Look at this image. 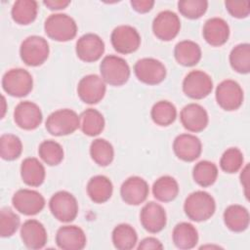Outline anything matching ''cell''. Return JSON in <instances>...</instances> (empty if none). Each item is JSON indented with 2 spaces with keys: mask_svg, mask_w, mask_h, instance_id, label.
Wrapping results in <instances>:
<instances>
[{
  "mask_svg": "<svg viewBox=\"0 0 250 250\" xmlns=\"http://www.w3.org/2000/svg\"><path fill=\"white\" fill-rule=\"evenodd\" d=\"M184 211L194 222L209 220L216 211L214 197L204 190H196L188 195L184 202Z\"/></svg>",
  "mask_w": 250,
  "mask_h": 250,
  "instance_id": "1",
  "label": "cell"
},
{
  "mask_svg": "<svg viewBox=\"0 0 250 250\" xmlns=\"http://www.w3.org/2000/svg\"><path fill=\"white\" fill-rule=\"evenodd\" d=\"M44 30L49 38L59 42H66L76 36L77 24L73 18L67 14L56 13L45 20Z\"/></svg>",
  "mask_w": 250,
  "mask_h": 250,
  "instance_id": "2",
  "label": "cell"
},
{
  "mask_svg": "<svg viewBox=\"0 0 250 250\" xmlns=\"http://www.w3.org/2000/svg\"><path fill=\"white\" fill-rule=\"evenodd\" d=\"M101 77L111 86H122L130 78L131 70L128 62L115 55L105 56L100 63Z\"/></svg>",
  "mask_w": 250,
  "mask_h": 250,
  "instance_id": "3",
  "label": "cell"
},
{
  "mask_svg": "<svg viewBox=\"0 0 250 250\" xmlns=\"http://www.w3.org/2000/svg\"><path fill=\"white\" fill-rule=\"evenodd\" d=\"M80 126L79 115L70 108H61L53 111L46 119L47 131L57 137L66 136L75 132Z\"/></svg>",
  "mask_w": 250,
  "mask_h": 250,
  "instance_id": "4",
  "label": "cell"
},
{
  "mask_svg": "<svg viewBox=\"0 0 250 250\" xmlns=\"http://www.w3.org/2000/svg\"><path fill=\"white\" fill-rule=\"evenodd\" d=\"M50 54V48L47 40L38 35H30L23 39L20 47V56L21 61L29 66H38L43 64Z\"/></svg>",
  "mask_w": 250,
  "mask_h": 250,
  "instance_id": "5",
  "label": "cell"
},
{
  "mask_svg": "<svg viewBox=\"0 0 250 250\" xmlns=\"http://www.w3.org/2000/svg\"><path fill=\"white\" fill-rule=\"evenodd\" d=\"M2 88L12 97H25L33 88L32 75L23 68H11L2 77Z\"/></svg>",
  "mask_w": 250,
  "mask_h": 250,
  "instance_id": "6",
  "label": "cell"
},
{
  "mask_svg": "<svg viewBox=\"0 0 250 250\" xmlns=\"http://www.w3.org/2000/svg\"><path fill=\"white\" fill-rule=\"evenodd\" d=\"M49 209L58 221L69 223L77 217L78 202L72 193L66 190H60L51 196Z\"/></svg>",
  "mask_w": 250,
  "mask_h": 250,
  "instance_id": "7",
  "label": "cell"
},
{
  "mask_svg": "<svg viewBox=\"0 0 250 250\" xmlns=\"http://www.w3.org/2000/svg\"><path fill=\"white\" fill-rule=\"evenodd\" d=\"M215 98L217 104L227 111L238 109L243 103V90L234 80L226 79L216 87Z\"/></svg>",
  "mask_w": 250,
  "mask_h": 250,
  "instance_id": "8",
  "label": "cell"
},
{
  "mask_svg": "<svg viewBox=\"0 0 250 250\" xmlns=\"http://www.w3.org/2000/svg\"><path fill=\"white\" fill-rule=\"evenodd\" d=\"M213 90L211 76L203 70H191L183 80V91L190 99L201 100L206 98Z\"/></svg>",
  "mask_w": 250,
  "mask_h": 250,
  "instance_id": "9",
  "label": "cell"
},
{
  "mask_svg": "<svg viewBox=\"0 0 250 250\" xmlns=\"http://www.w3.org/2000/svg\"><path fill=\"white\" fill-rule=\"evenodd\" d=\"M110 42L117 53L127 55L139 49L141 45V35L134 26L122 24L112 30Z\"/></svg>",
  "mask_w": 250,
  "mask_h": 250,
  "instance_id": "10",
  "label": "cell"
},
{
  "mask_svg": "<svg viewBox=\"0 0 250 250\" xmlns=\"http://www.w3.org/2000/svg\"><path fill=\"white\" fill-rule=\"evenodd\" d=\"M134 73L141 82L156 85L165 79L167 70L160 61L153 58H143L134 64Z\"/></svg>",
  "mask_w": 250,
  "mask_h": 250,
  "instance_id": "11",
  "label": "cell"
},
{
  "mask_svg": "<svg viewBox=\"0 0 250 250\" xmlns=\"http://www.w3.org/2000/svg\"><path fill=\"white\" fill-rule=\"evenodd\" d=\"M14 208L25 216H33L40 213L45 207V198L34 189L21 188L17 190L12 197Z\"/></svg>",
  "mask_w": 250,
  "mask_h": 250,
  "instance_id": "12",
  "label": "cell"
},
{
  "mask_svg": "<svg viewBox=\"0 0 250 250\" xmlns=\"http://www.w3.org/2000/svg\"><path fill=\"white\" fill-rule=\"evenodd\" d=\"M106 92V85L97 74H88L80 79L77 85V94L80 100L88 104L101 102Z\"/></svg>",
  "mask_w": 250,
  "mask_h": 250,
  "instance_id": "13",
  "label": "cell"
},
{
  "mask_svg": "<svg viewBox=\"0 0 250 250\" xmlns=\"http://www.w3.org/2000/svg\"><path fill=\"white\" fill-rule=\"evenodd\" d=\"M180 29V18L170 10L158 13L152 21L153 34L162 41H171L178 35Z\"/></svg>",
  "mask_w": 250,
  "mask_h": 250,
  "instance_id": "14",
  "label": "cell"
},
{
  "mask_svg": "<svg viewBox=\"0 0 250 250\" xmlns=\"http://www.w3.org/2000/svg\"><path fill=\"white\" fill-rule=\"evenodd\" d=\"M77 57L85 62L99 61L104 53V42L95 33H86L78 38L75 45Z\"/></svg>",
  "mask_w": 250,
  "mask_h": 250,
  "instance_id": "15",
  "label": "cell"
},
{
  "mask_svg": "<svg viewBox=\"0 0 250 250\" xmlns=\"http://www.w3.org/2000/svg\"><path fill=\"white\" fill-rule=\"evenodd\" d=\"M14 120L23 130H34L41 124L43 114L38 104L30 101H23L16 105Z\"/></svg>",
  "mask_w": 250,
  "mask_h": 250,
  "instance_id": "16",
  "label": "cell"
},
{
  "mask_svg": "<svg viewBox=\"0 0 250 250\" xmlns=\"http://www.w3.org/2000/svg\"><path fill=\"white\" fill-rule=\"evenodd\" d=\"M140 222L146 231L157 233L166 226V211L159 203L149 201L143 206L140 212Z\"/></svg>",
  "mask_w": 250,
  "mask_h": 250,
  "instance_id": "17",
  "label": "cell"
},
{
  "mask_svg": "<svg viewBox=\"0 0 250 250\" xmlns=\"http://www.w3.org/2000/svg\"><path fill=\"white\" fill-rule=\"evenodd\" d=\"M149 192L148 184L139 176L127 178L120 187L122 200L129 205H140L145 202Z\"/></svg>",
  "mask_w": 250,
  "mask_h": 250,
  "instance_id": "18",
  "label": "cell"
},
{
  "mask_svg": "<svg viewBox=\"0 0 250 250\" xmlns=\"http://www.w3.org/2000/svg\"><path fill=\"white\" fill-rule=\"evenodd\" d=\"M180 120L185 129L192 133L203 131L209 122L206 109L195 103L185 105L180 112Z\"/></svg>",
  "mask_w": 250,
  "mask_h": 250,
  "instance_id": "19",
  "label": "cell"
},
{
  "mask_svg": "<svg viewBox=\"0 0 250 250\" xmlns=\"http://www.w3.org/2000/svg\"><path fill=\"white\" fill-rule=\"evenodd\" d=\"M173 150L176 156L186 162L197 159L202 151V144L198 137L185 133L178 135L173 142Z\"/></svg>",
  "mask_w": 250,
  "mask_h": 250,
  "instance_id": "20",
  "label": "cell"
},
{
  "mask_svg": "<svg viewBox=\"0 0 250 250\" xmlns=\"http://www.w3.org/2000/svg\"><path fill=\"white\" fill-rule=\"evenodd\" d=\"M87 237L84 230L75 225L61 227L56 233V244L62 250H81L86 246Z\"/></svg>",
  "mask_w": 250,
  "mask_h": 250,
  "instance_id": "21",
  "label": "cell"
},
{
  "mask_svg": "<svg viewBox=\"0 0 250 250\" xmlns=\"http://www.w3.org/2000/svg\"><path fill=\"white\" fill-rule=\"evenodd\" d=\"M21 238L28 249H41L48 240V234L42 223L35 219L26 220L21 227Z\"/></svg>",
  "mask_w": 250,
  "mask_h": 250,
  "instance_id": "22",
  "label": "cell"
},
{
  "mask_svg": "<svg viewBox=\"0 0 250 250\" xmlns=\"http://www.w3.org/2000/svg\"><path fill=\"white\" fill-rule=\"evenodd\" d=\"M202 35L209 45L220 47L229 40V26L224 19L214 17L205 21Z\"/></svg>",
  "mask_w": 250,
  "mask_h": 250,
  "instance_id": "23",
  "label": "cell"
},
{
  "mask_svg": "<svg viewBox=\"0 0 250 250\" xmlns=\"http://www.w3.org/2000/svg\"><path fill=\"white\" fill-rule=\"evenodd\" d=\"M223 218L226 227L231 231L242 232L249 227V212L242 205L232 204L228 206L224 211Z\"/></svg>",
  "mask_w": 250,
  "mask_h": 250,
  "instance_id": "24",
  "label": "cell"
},
{
  "mask_svg": "<svg viewBox=\"0 0 250 250\" xmlns=\"http://www.w3.org/2000/svg\"><path fill=\"white\" fill-rule=\"evenodd\" d=\"M86 190L88 196L93 202L104 203L111 197L113 186L106 176L96 175L88 181Z\"/></svg>",
  "mask_w": 250,
  "mask_h": 250,
  "instance_id": "25",
  "label": "cell"
},
{
  "mask_svg": "<svg viewBox=\"0 0 250 250\" xmlns=\"http://www.w3.org/2000/svg\"><path fill=\"white\" fill-rule=\"evenodd\" d=\"M172 239L175 246L179 249H192L198 242V231L192 224L181 222L174 227Z\"/></svg>",
  "mask_w": 250,
  "mask_h": 250,
  "instance_id": "26",
  "label": "cell"
},
{
  "mask_svg": "<svg viewBox=\"0 0 250 250\" xmlns=\"http://www.w3.org/2000/svg\"><path fill=\"white\" fill-rule=\"evenodd\" d=\"M46 176L44 165L35 157H27L21 165L22 182L29 187H39L44 183Z\"/></svg>",
  "mask_w": 250,
  "mask_h": 250,
  "instance_id": "27",
  "label": "cell"
},
{
  "mask_svg": "<svg viewBox=\"0 0 250 250\" xmlns=\"http://www.w3.org/2000/svg\"><path fill=\"white\" fill-rule=\"evenodd\" d=\"M200 46L191 40H183L176 44L174 57L177 62L184 66H193L201 60Z\"/></svg>",
  "mask_w": 250,
  "mask_h": 250,
  "instance_id": "28",
  "label": "cell"
},
{
  "mask_svg": "<svg viewBox=\"0 0 250 250\" xmlns=\"http://www.w3.org/2000/svg\"><path fill=\"white\" fill-rule=\"evenodd\" d=\"M80 129L89 136L95 137L100 135L104 129L105 121L104 115L95 108H87L80 115Z\"/></svg>",
  "mask_w": 250,
  "mask_h": 250,
  "instance_id": "29",
  "label": "cell"
},
{
  "mask_svg": "<svg viewBox=\"0 0 250 250\" xmlns=\"http://www.w3.org/2000/svg\"><path fill=\"white\" fill-rule=\"evenodd\" d=\"M179 185L171 176H161L152 185L153 196L161 202L173 201L179 194Z\"/></svg>",
  "mask_w": 250,
  "mask_h": 250,
  "instance_id": "30",
  "label": "cell"
},
{
  "mask_svg": "<svg viewBox=\"0 0 250 250\" xmlns=\"http://www.w3.org/2000/svg\"><path fill=\"white\" fill-rule=\"evenodd\" d=\"M112 243L119 250L133 249L138 242V234L136 229L129 224L117 225L111 233Z\"/></svg>",
  "mask_w": 250,
  "mask_h": 250,
  "instance_id": "31",
  "label": "cell"
},
{
  "mask_svg": "<svg viewBox=\"0 0 250 250\" xmlns=\"http://www.w3.org/2000/svg\"><path fill=\"white\" fill-rule=\"evenodd\" d=\"M38 4L34 0H18L13 4L11 15L14 21L19 24H29L37 17Z\"/></svg>",
  "mask_w": 250,
  "mask_h": 250,
  "instance_id": "32",
  "label": "cell"
},
{
  "mask_svg": "<svg viewBox=\"0 0 250 250\" xmlns=\"http://www.w3.org/2000/svg\"><path fill=\"white\" fill-rule=\"evenodd\" d=\"M192 178L200 187H210L218 178V167L215 163L209 160H201L194 165L192 169Z\"/></svg>",
  "mask_w": 250,
  "mask_h": 250,
  "instance_id": "33",
  "label": "cell"
},
{
  "mask_svg": "<svg viewBox=\"0 0 250 250\" xmlns=\"http://www.w3.org/2000/svg\"><path fill=\"white\" fill-rule=\"evenodd\" d=\"M90 155L96 164L104 167L113 161L114 149L108 141L99 138L91 143Z\"/></svg>",
  "mask_w": 250,
  "mask_h": 250,
  "instance_id": "34",
  "label": "cell"
},
{
  "mask_svg": "<svg viewBox=\"0 0 250 250\" xmlns=\"http://www.w3.org/2000/svg\"><path fill=\"white\" fill-rule=\"evenodd\" d=\"M229 63L231 68L241 74L250 71V45L240 43L234 46L229 53Z\"/></svg>",
  "mask_w": 250,
  "mask_h": 250,
  "instance_id": "35",
  "label": "cell"
},
{
  "mask_svg": "<svg viewBox=\"0 0 250 250\" xmlns=\"http://www.w3.org/2000/svg\"><path fill=\"white\" fill-rule=\"evenodd\" d=\"M150 116L156 125L169 126L177 118V108L169 101H159L152 105Z\"/></svg>",
  "mask_w": 250,
  "mask_h": 250,
  "instance_id": "36",
  "label": "cell"
},
{
  "mask_svg": "<svg viewBox=\"0 0 250 250\" xmlns=\"http://www.w3.org/2000/svg\"><path fill=\"white\" fill-rule=\"evenodd\" d=\"M39 157L49 166L59 165L64 156L62 146L56 141L45 140L38 147Z\"/></svg>",
  "mask_w": 250,
  "mask_h": 250,
  "instance_id": "37",
  "label": "cell"
},
{
  "mask_svg": "<svg viewBox=\"0 0 250 250\" xmlns=\"http://www.w3.org/2000/svg\"><path fill=\"white\" fill-rule=\"evenodd\" d=\"M22 143L14 134H3L0 137V155L4 160L12 161L21 156Z\"/></svg>",
  "mask_w": 250,
  "mask_h": 250,
  "instance_id": "38",
  "label": "cell"
},
{
  "mask_svg": "<svg viewBox=\"0 0 250 250\" xmlns=\"http://www.w3.org/2000/svg\"><path fill=\"white\" fill-rule=\"evenodd\" d=\"M243 153L237 147H229L224 151L220 159L221 169L229 174L238 172L243 166Z\"/></svg>",
  "mask_w": 250,
  "mask_h": 250,
  "instance_id": "39",
  "label": "cell"
},
{
  "mask_svg": "<svg viewBox=\"0 0 250 250\" xmlns=\"http://www.w3.org/2000/svg\"><path fill=\"white\" fill-rule=\"evenodd\" d=\"M21 219L11 208L4 207L0 211V235L10 237L18 230Z\"/></svg>",
  "mask_w": 250,
  "mask_h": 250,
  "instance_id": "40",
  "label": "cell"
},
{
  "mask_svg": "<svg viewBox=\"0 0 250 250\" xmlns=\"http://www.w3.org/2000/svg\"><path fill=\"white\" fill-rule=\"evenodd\" d=\"M208 8L206 0H181L178 2L179 12L190 20L199 19L205 14Z\"/></svg>",
  "mask_w": 250,
  "mask_h": 250,
  "instance_id": "41",
  "label": "cell"
},
{
  "mask_svg": "<svg viewBox=\"0 0 250 250\" xmlns=\"http://www.w3.org/2000/svg\"><path fill=\"white\" fill-rule=\"evenodd\" d=\"M226 9L228 12L236 19H244L250 13V2L245 1H226Z\"/></svg>",
  "mask_w": 250,
  "mask_h": 250,
  "instance_id": "42",
  "label": "cell"
},
{
  "mask_svg": "<svg viewBox=\"0 0 250 250\" xmlns=\"http://www.w3.org/2000/svg\"><path fill=\"white\" fill-rule=\"evenodd\" d=\"M138 249H163L164 246L162 245V243L160 242L159 239H157L156 237H153V236H148V237H146L144 239H142L140 242H139V245L137 246Z\"/></svg>",
  "mask_w": 250,
  "mask_h": 250,
  "instance_id": "43",
  "label": "cell"
},
{
  "mask_svg": "<svg viewBox=\"0 0 250 250\" xmlns=\"http://www.w3.org/2000/svg\"><path fill=\"white\" fill-rule=\"evenodd\" d=\"M130 3L132 8L141 14L149 12L154 5L153 0H132Z\"/></svg>",
  "mask_w": 250,
  "mask_h": 250,
  "instance_id": "44",
  "label": "cell"
},
{
  "mask_svg": "<svg viewBox=\"0 0 250 250\" xmlns=\"http://www.w3.org/2000/svg\"><path fill=\"white\" fill-rule=\"evenodd\" d=\"M240 183L244 189L245 197L249 198V164H246L240 173Z\"/></svg>",
  "mask_w": 250,
  "mask_h": 250,
  "instance_id": "45",
  "label": "cell"
},
{
  "mask_svg": "<svg viewBox=\"0 0 250 250\" xmlns=\"http://www.w3.org/2000/svg\"><path fill=\"white\" fill-rule=\"evenodd\" d=\"M43 4L49 8L50 10H62L66 8L69 4L70 1H65V0H45L43 1Z\"/></svg>",
  "mask_w": 250,
  "mask_h": 250,
  "instance_id": "46",
  "label": "cell"
},
{
  "mask_svg": "<svg viewBox=\"0 0 250 250\" xmlns=\"http://www.w3.org/2000/svg\"><path fill=\"white\" fill-rule=\"evenodd\" d=\"M2 104H3V108H2V117L4 116V114H5V104H6V101H5V97L4 96H2Z\"/></svg>",
  "mask_w": 250,
  "mask_h": 250,
  "instance_id": "47",
  "label": "cell"
}]
</instances>
